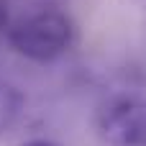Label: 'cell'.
Segmentation results:
<instances>
[{
  "label": "cell",
  "instance_id": "obj_1",
  "mask_svg": "<svg viewBox=\"0 0 146 146\" xmlns=\"http://www.w3.org/2000/svg\"><path fill=\"white\" fill-rule=\"evenodd\" d=\"M8 38L13 49L33 62H51L62 56L74 41V23L59 10H44L18 21Z\"/></svg>",
  "mask_w": 146,
  "mask_h": 146
},
{
  "label": "cell",
  "instance_id": "obj_2",
  "mask_svg": "<svg viewBox=\"0 0 146 146\" xmlns=\"http://www.w3.org/2000/svg\"><path fill=\"white\" fill-rule=\"evenodd\" d=\"M100 136L110 146H146V98H121L98 118Z\"/></svg>",
  "mask_w": 146,
  "mask_h": 146
},
{
  "label": "cell",
  "instance_id": "obj_3",
  "mask_svg": "<svg viewBox=\"0 0 146 146\" xmlns=\"http://www.w3.org/2000/svg\"><path fill=\"white\" fill-rule=\"evenodd\" d=\"M21 108H23V95L13 85L0 82V131L15 123V118L21 115Z\"/></svg>",
  "mask_w": 146,
  "mask_h": 146
},
{
  "label": "cell",
  "instance_id": "obj_4",
  "mask_svg": "<svg viewBox=\"0 0 146 146\" xmlns=\"http://www.w3.org/2000/svg\"><path fill=\"white\" fill-rule=\"evenodd\" d=\"M21 146H59V144H54L49 139H31V141H26V144H21Z\"/></svg>",
  "mask_w": 146,
  "mask_h": 146
}]
</instances>
